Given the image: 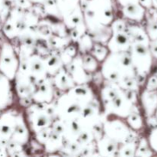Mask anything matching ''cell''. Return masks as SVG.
<instances>
[{"mask_svg": "<svg viewBox=\"0 0 157 157\" xmlns=\"http://www.w3.org/2000/svg\"><path fill=\"white\" fill-rule=\"evenodd\" d=\"M128 121L130 125L133 128L136 129H140L142 127L143 122L142 119H141L140 116L136 113H130V116L128 117Z\"/></svg>", "mask_w": 157, "mask_h": 157, "instance_id": "cell-6", "label": "cell"}, {"mask_svg": "<svg viewBox=\"0 0 157 157\" xmlns=\"http://www.w3.org/2000/svg\"><path fill=\"white\" fill-rule=\"evenodd\" d=\"M138 2L145 9H149L150 8H153V2H152V0H138Z\"/></svg>", "mask_w": 157, "mask_h": 157, "instance_id": "cell-10", "label": "cell"}, {"mask_svg": "<svg viewBox=\"0 0 157 157\" xmlns=\"http://www.w3.org/2000/svg\"><path fill=\"white\" fill-rule=\"evenodd\" d=\"M150 144L152 149L157 152V127H155L150 133Z\"/></svg>", "mask_w": 157, "mask_h": 157, "instance_id": "cell-7", "label": "cell"}, {"mask_svg": "<svg viewBox=\"0 0 157 157\" xmlns=\"http://www.w3.org/2000/svg\"><path fill=\"white\" fill-rule=\"evenodd\" d=\"M145 13V8L143 7L139 2L127 5L124 9V14L126 16L135 21H140L144 19Z\"/></svg>", "mask_w": 157, "mask_h": 157, "instance_id": "cell-4", "label": "cell"}, {"mask_svg": "<svg viewBox=\"0 0 157 157\" xmlns=\"http://www.w3.org/2000/svg\"><path fill=\"white\" fill-rule=\"evenodd\" d=\"M155 117H156V121H157V109H156V112H155Z\"/></svg>", "mask_w": 157, "mask_h": 157, "instance_id": "cell-12", "label": "cell"}, {"mask_svg": "<svg viewBox=\"0 0 157 157\" xmlns=\"http://www.w3.org/2000/svg\"><path fill=\"white\" fill-rule=\"evenodd\" d=\"M153 2V8L157 9V0H152Z\"/></svg>", "mask_w": 157, "mask_h": 157, "instance_id": "cell-11", "label": "cell"}, {"mask_svg": "<svg viewBox=\"0 0 157 157\" xmlns=\"http://www.w3.org/2000/svg\"><path fill=\"white\" fill-rule=\"evenodd\" d=\"M149 48L152 56L157 59V39L150 40L149 43Z\"/></svg>", "mask_w": 157, "mask_h": 157, "instance_id": "cell-9", "label": "cell"}, {"mask_svg": "<svg viewBox=\"0 0 157 157\" xmlns=\"http://www.w3.org/2000/svg\"><path fill=\"white\" fill-rule=\"evenodd\" d=\"M152 56L149 45L136 43L132 46L131 61L138 74L145 76L150 72L152 66Z\"/></svg>", "mask_w": 157, "mask_h": 157, "instance_id": "cell-1", "label": "cell"}, {"mask_svg": "<svg viewBox=\"0 0 157 157\" xmlns=\"http://www.w3.org/2000/svg\"><path fill=\"white\" fill-rule=\"evenodd\" d=\"M147 90H157V76L153 75L149 79L147 84Z\"/></svg>", "mask_w": 157, "mask_h": 157, "instance_id": "cell-8", "label": "cell"}, {"mask_svg": "<svg viewBox=\"0 0 157 157\" xmlns=\"http://www.w3.org/2000/svg\"><path fill=\"white\" fill-rule=\"evenodd\" d=\"M142 103L147 116L154 115L157 109V90H146L142 94Z\"/></svg>", "mask_w": 157, "mask_h": 157, "instance_id": "cell-2", "label": "cell"}, {"mask_svg": "<svg viewBox=\"0 0 157 157\" xmlns=\"http://www.w3.org/2000/svg\"><path fill=\"white\" fill-rule=\"evenodd\" d=\"M148 10L149 12L145 13L147 18L146 32L150 40L157 39V9L150 8Z\"/></svg>", "mask_w": 157, "mask_h": 157, "instance_id": "cell-3", "label": "cell"}, {"mask_svg": "<svg viewBox=\"0 0 157 157\" xmlns=\"http://www.w3.org/2000/svg\"><path fill=\"white\" fill-rule=\"evenodd\" d=\"M136 152L137 153L136 155L137 156H152L153 155V153L149 147L148 142L144 138L140 143L139 148L136 150Z\"/></svg>", "mask_w": 157, "mask_h": 157, "instance_id": "cell-5", "label": "cell"}]
</instances>
